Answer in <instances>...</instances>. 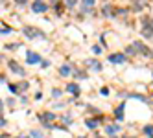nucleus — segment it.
<instances>
[{
	"label": "nucleus",
	"mask_w": 153,
	"mask_h": 138,
	"mask_svg": "<svg viewBox=\"0 0 153 138\" xmlns=\"http://www.w3.org/2000/svg\"><path fill=\"white\" fill-rule=\"evenodd\" d=\"M98 138H103V136H98Z\"/></svg>",
	"instance_id": "29"
},
{
	"label": "nucleus",
	"mask_w": 153,
	"mask_h": 138,
	"mask_svg": "<svg viewBox=\"0 0 153 138\" xmlns=\"http://www.w3.org/2000/svg\"><path fill=\"white\" fill-rule=\"evenodd\" d=\"M7 66L11 68V72H15L17 76H26V72H24V68L20 66V65H17L15 61H7Z\"/></svg>",
	"instance_id": "6"
},
{
	"label": "nucleus",
	"mask_w": 153,
	"mask_h": 138,
	"mask_svg": "<svg viewBox=\"0 0 153 138\" xmlns=\"http://www.w3.org/2000/svg\"><path fill=\"white\" fill-rule=\"evenodd\" d=\"M26 59H28V63L30 65H39V63H42V59H41V55L37 54V52H28L26 54Z\"/></svg>",
	"instance_id": "5"
},
{
	"label": "nucleus",
	"mask_w": 153,
	"mask_h": 138,
	"mask_svg": "<svg viewBox=\"0 0 153 138\" xmlns=\"http://www.w3.org/2000/svg\"><path fill=\"white\" fill-rule=\"evenodd\" d=\"M7 33H11V28L7 24H2V35H7Z\"/></svg>",
	"instance_id": "17"
},
{
	"label": "nucleus",
	"mask_w": 153,
	"mask_h": 138,
	"mask_svg": "<svg viewBox=\"0 0 153 138\" xmlns=\"http://www.w3.org/2000/svg\"><path fill=\"white\" fill-rule=\"evenodd\" d=\"M17 89H19V87H15V85H9V90H11V92H13V94H17V92H19V90H17Z\"/></svg>",
	"instance_id": "23"
},
{
	"label": "nucleus",
	"mask_w": 153,
	"mask_h": 138,
	"mask_svg": "<svg viewBox=\"0 0 153 138\" xmlns=\"http://www.w3.org/2000/svg\"><path fill=\"white\" fill-rule=\"evenodd\" d=\"M122 138H137V136H122Z\"/></svg>",
	"instance_id": "27"
},
{
	"label": "nucleus",
	"mask_w": 153,
	"mask_h": 138,
	"mask_svg": "<svg viewBox=\"0 0 153 138\" xmlns=\"http://www.w3.org/2000/svg\"><path fill=\"white\" fill-rule=\"evenodd\" d=\"M59 74H61V76H68V74H70V66L68 65H63L59 68Z\"/></svg>",
	"instance_id": "14"
},
{
	"label": "nucleus",
	"mask_w": 153,
	"mask_h": 138,
	"mask_svg": "<svg viewBox=\"0 0 153 138\" xmlns=\"http://www.w3.org/2000/svg\"><path fill=\"white\" fill-rule=\"evenodd\" d=\"M65 2H67L68 7H76V6H78V0H65Z\"/></svg>",
	"instance_id": "19"
},
{
	"label": "nucleus",
	"mask_w": 153,
	"mask_h": 138,
	"mask_svg": "<svg viewBox=\"0 0 153 138\" xmlns=\"http://www.w3.org/2000/svg\"><path fill=\"white\" fill-rule=\"evenodd\" d=\"M144 134L148 138H153V125H144Z\"/></svg>",
	"instance_id": "12"
},
{
	"label": "nucleus",
	"mask_w": 153,
	"mask_h": 138,
	"mask_svg": "<svg viewBox=\"0 0 153 138\" xmlns=\"http://www.w3.org/2000/svg\"><path fill=\"white\" fill-rule=\"evenodd\" d=\"M114 116H116V120H124V103L114 111Z\"/></svg>",
	"instance_id": "11"
},
{
	"label": "nucleus",
	"mask_w": 153,
	"mask_h": 138,
	"mask_svg": "<svg viewBox=\"0 0 153 138\" xmlns=\"http://www.w3.org/2000/svg\"><path fill=\"white\" fill-rule=\"evenodd\" d=\"M67 90L72 94V96H79V85H76V83H68Z\"/></svg>",
	"instance_id": "9"
},
{
	"label": "nucleus",
	"mask_w": 153,
	"mask_h": 138,
	"mask_svg": "<svg viewBox=\"0 0 153 138\" xmlns=\"http://www.w3.org/2000/svg\"><path fill=\"white\" fill-rule=\"evenodd\" d=\"M92 7H94V0H81V2H79V9L83 13L92 11Z\"/></svg>",
	"instance_id": "7"
},
{
	"label": "nucleus",
	"mask_w": 153,
	"mask_h": 138,
	"mask_svg": "<svg viewBox=\"0 0 153 138\" xmlns=\"http://www.w3.org/2000/svg\"><path fill=\"white\" fill-rule=\"evenodd\" d=\"M22 33L28 37V39H37V37H42V33L39 30H35V28H30V26H26L24 30H22Z\"/></svg>",
	"instance_id": "4"
},
{
	"label": "nucleus",
	"mask_w": 153,
	"mask_h": 138,
	"mask_svg": "<svg viewBox=\"0 0 153 138\" xmlns=\"http://www.w3.org/2000/svg\"><path fill=\"white\" fill-rule=\"evenodd\" d=\"M41 66H45V68L50 66V61H42V63H41Z\"/></svg>",
	"instance_id": "25"
},
{
	"label": "nucleus",
	"mask_w": 153,
	"mask_h": 138,
	"mask_svg": "<svg viewBox=\"0 0 153 138\" xmlns=\"http://www.w3.org/2000/svg\"><path fill=\"white\" fill-rule=\"evenodd\" d=\"M83 138H85V136H83Z\"/></svg>",
	"instance_id": "30"
},
{
	"label": "nucleus",
	"mask_w": 153,
	"mask_h": 138,
	"mask_svg": "<svg viewBox=\"0 0 153 138\" xmlns=\"http://www.w3.org/2000/svg\"><path fill=\"white\" fill-rule=\"evenodd\" d=\"M15 2H17V4H19V6H24V4H26V2H28V0H15Z\"/></svg>",
	"instance_id": "24"
},
{
	"label": "nucleus",
	"mask_w": 153,
	"mask_h": 138,
	"mask_svg": "<svg viewBox=\"0 0 153 138\" xmlns=\"http://www.w3.org/2000/svg\"><path fill=\"white\" fill-rule=\"evenodd\" d=\"M140 33L144 39H153V20L149 17H142V28Z\"/></svg>",
	"instance_id": "1"
},
{
	"label": "nucleus",
	"mask_w": 153,
	"mask_h": 138,
	"mask_svg": "<svg viewBox=\"0 0 153 138\" xmlns=\"http://www.w3.org/2000/svg\"><path fill=\"white\" fill-rule=\"evenodd\" d=\"M28 87H30V85H28L26 81H22V83H20V85H19V90H26Z\"/></svg>",
	"instance_id": "20"
},
{
	"label": "nucleus",
	"mask_w": 153,
	"mask_h": 138,
	"mask_svg": "<svg viewBox=\"0 0 153 138\" xmlns=\"http://www.w3.org/2000/svg\"><path fill=\"white\" fill-rule=\"evenodd\" d=\"M126 54H144V55H153V52L149 48H146L142 42H133L131 46H127Z\"/></svg>",
	"instance_id": "2"
},
{
	"label": "nucleus",
	"mask_w": 153,
	"mask_h": 138,
	"mask_svg": "<svg viewBox=\"0 0 153 138\" xmlns=\"http://www.w3.org/2000/svg\"><path fill=\"white\" fill-rule=\"evenodd\" d=\"M46 9H48V4L42 2V0H37V2L31 4V11H33V13H45Z\"/></svg>",
	"instance_id": "3"
},
{
	"label": "nucleus",
	"mask_w": 153,
	"mask_h": 138,
	"mask_svg": "<svg viewBox=\"0 0 153 138\" xmlns=\"http://www.w3.org/2000/svg\"><path fill=\"white\" fill-rule=\"evenodd\" d=\"M129 98H137V100H140V101H148L142 94H129Z\"/></svg>",
	"instance_id": "18"
},
{
	"label": "nucleus",
	"mask_w": 153,
	"mask_h": 138,
	"mask_svg": "<svg viewBox=\"0 0 153 138\" xmlns=\"http://www.w3.org/2000/svg\"><path fill=\"white\" fill-rule=\"evenodd\" d=\"M100 94H102V96H109V89H107V87H103V89L100 90Z\"/></svg>",
	"instance_id": "22"
},
{
	"label": "nucleus",
	"mask_w": 153,
	"mask_h": 138,
	"mask_svg": "<svg viewBox=\"0 0 153 138\" xmlns=\"http://www.w3.org/2000/svg\"><path fill=\"white\" fill-rule=\"evenodd\" d=\"M120 131V125H107L105 127V133L109 134V136H113V134H116Z\"/></svg>",
	"instance_id": "10"
},
{
	"label": "nucleus",
	"mask_w": 153,
	"mask_h": 138,
	"mask_svg": "<svg viewBox=\"0 0 153 138\" xmlns=\"http://www.w3.org/2000/svg\"><path fill=\"white\" fill-rule=\"evenodd\" d=\"M85 125L89 127V129H96V127H98V120H87Z\"/></svg>",
	"instance_id": "15"
},
{
	"label": "nucleus",
	"mask_w": 153,
	"mask_h": 138,
	"mask_svg": "<svg viewBox=\"0 0 153 138\" xmlns=\"http://www.w3.org/2000/svg\"><path fill=\"white\" fill-rule=\"evenodd\" d=\"M111 63H114V65H120V63H126V55L124 54H111L107 57Z\"/></svg>",
	"instance_id": "8"
},
{
	"label": "nucleus",
	"mask_w": 153,
	"mask_h": 138,
	"mask_svg": "<svg viewBox=\"0 0 153 138\" xmlns=\"http://www.w3.org/2000/svg\"><path fill=\"white\" fill-rule=\"evenodd\" d=\"M0 2H2V4H4V2H6V0H0Z\"/></svg>",
	"instance_id": "28"
},
{
	"label": "nucleus",
	"mask_w": 153,
	"mask_h": 138,
	"mask_svg": "<svg viewBox=\"0 0 153 138\" xmlns=\"http://www.w3.org/2000/svg\"><path fill=\"white\" fill-rule=\"evenodd\" d=\"M31 136H33V138H42L41 131H31Z\"/></svg>",
	"instance_id": "21"
},
{
	"label": "nucleus",
	"mask_w": 153,
	"mask_h": 138,
	"mask_svg": "<svg viewBox=\"0 0 153 138\" xmlns=\"http://www.w3.org/2000/svg\"><path fill=\"white\" fill-rule=\"evenodd\" d=\"M133 9H135V11H142V4H140V0H133Z\"/></svg>",
	"instance_id": "16"
},
{
	"label": "nucleus",
	"mask_w": 153,
	"mask_h": 138,
	"mask_svg": "<svg viewBox=\"0 0 153 138\" xmlns=\"http://www.w3.org/2000/svg\"><path fill=\"white\" fill-rule=\"evenodd\" d=\"M89 66H91L92 70H96V72H100V70H102V65H100L98 61H91V63H89Z\"/></svg>",
	"instance_id": "13"
},
{
	"label": "nucleus",
	"mask_w": 153,
	"mask_h": 138,
	"mask_svg": "<svg viewBox=\"0 0 153 138\" xmlns=\"http://www.w3.org/2000/svg\"><path fill=\"white\" fill-rule=\"evenodd\" d=\"M50 2H52V4H57V2H61V0H50Z\"/></svg>",
	"instance_id": "26"
}]
</instances>
